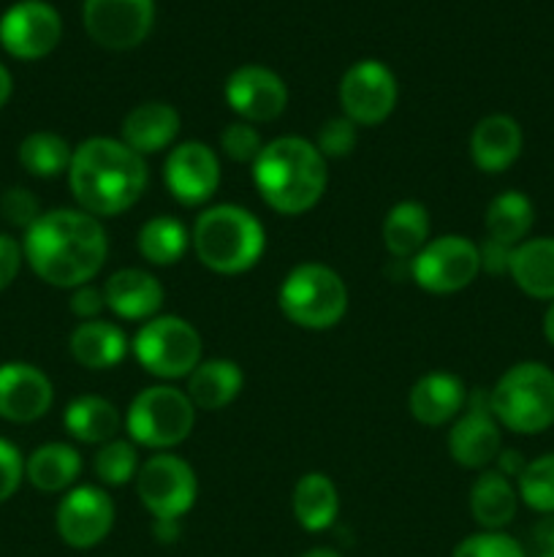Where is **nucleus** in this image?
<instances>
[{"instance_id":"obj_1","label":"nucleus","mask_w":554,"mask_h":557,"mask_svg":"<svg viewBox=\"0 0 554 557\" xmlns=\"http://www.w3.org/2000/svg\"><path fill=\"white\" fill-rule=\"evenodd\" d=\"M25 261L43 283L54 288H79L96 281L109 256V237L101 218L60 207L33 223L22 237Z\"/></svg>"},{"instance_id":"obj_2","label":"nucleus","mask_w":554,"mask_h":557,"mask_svg":"<svg viewBox=\"0 0 554 557\" xmlns=\"http://www.w3.org/2000/svg\"><path fill=\"white\" fill-rule=\"evenodd\" d=\"M150 172L139 152L123 139L90 136L74 147L68 188L79 210L96 218H114L130 210L144 196Z\"/></svg>"},{"instance_id":"obj_3","label":"nucleus","mask_w":554,"mask_h":557,"mask_svg":"<svg viewBox=\"0 0 554 557\" xmlns=\"http://www.w3.org/2000/svg\"><path fill=\"white\" fill-rule=\"evenodd\" d=\"M253 183L266 207L280 215H304L324 199L329 169L313 141L280 136L266 141L253 161Z\"/></svg>"},{"instance_id":"obj_4","label":"nucleus","mask_w":554,"mask_h":557,"mask_svg":"<svg viewBox=\"0 0 554 557\" xmlns=\"http://www.w3.org/2000/svg\"><path fill=\"white\" fill-rule=\"evenodd\" d=\"M190 248L215 275H242L264 256V223L248 207L212 205L196 218Z\"/></svg>"},{"instance_id":"obj_5","label":"nucleus","mask_w":554,"mask_h":557,"mask_svg":"<svg viewBox=\"0 0 554 557\" xmlns=\"http://www.w3.org/2000/svg\"><path fill=\"white\" fill-rule=\"evenodd\" d=\"M489 408L503 430L543 433L554 424V370L536 359L511 364L489 389Z\"/></svg>"},{"instance_id":"obj_6","label":"nucleus","mask_w":554,"mask_h":557,"mask_svg":"<svg viewBox=\"0 0 554 557\" xmlns=\"http://www.w3.org/2000/svg\"><path fill=\"white\" fill-rule=\"evenodd\" d=\"M277 305L299 330H335L348 313V286L331 267L304 261L286 275L277 292Z\"/></svg>"},{"instance_id":"obj_7","label":"nucleus","mask_w":554,"mask_h":557,"mask_svg":"<svg viewBox=\"0 0 554 557\" xmlns=\"http://www.w3.org/2000/svg\"><path fill=\"white\" fill-rule=\"evenodd\" d=\"M196 428V406L188 392L172 384L141 389L125 413V430L136 446L152 451H172L185 444Z\"/></svg>"},{"instance_id":"obj_8","label":"nucleus","mask_w":554,"mask_h":557,"mask_svg":"<svg viewBox=\"0 0 554 557\" xmlns=\"http://www.w3.org/2000/svg\"><path fill=\"white\" fill-rule=\"evenodd\" d=\"M136 362L161 381L188 379L201 362L204 343L199 330L182 315H155L144 321L130 341Z\"/></svg>"},{"instance_id":"obj_9","label":"nucleus","mask_w":554,"mask_h":557,"mask_svg":"<svg viewBox=\"0 0 554 557\" xmlns=\"http://www.w3.org/2000/svg\"><path fill=\"white\" fill-rule=\"evenodd\" d=\"M136 495L155 520H182L199 498V479L188 460L155 451L136 473Z\"/></svg>"},{"instance_id":"obj_10","label":"nucleus","mask_w":554,"mask_h":557,"mask_svg":"<svg viewBox=\"0 0 554 557\" xmlns=\"http://www.w3.org/2000/svg\"><path fill=\"white\" fill-rule=\"evenodd\" d=\"M481 275L478 243L462 234L435 237L411 259V277L427 294H456Z\"/></svg>"},{"instance_id":"obj_11","label":"nucleus","mask_w":554,"mask_h":557,"mask_svg":"<svg viewBox=\"0 0 554 557\" xmlns=\"http://www.w3.org/2000/svg\"><path fill=\"white\" fill-rule=\"evenodd\" d=\"M340 107L351 123L358 128H373L386 123L396 109L400 87L394 71L380 60H358L340 79Z\"/></svg>"},{"instance_id":"obj_12","label":"nucleus","mask_w":554,"mask_h":557,"mask_svg":"<svg viewBox=\"0 0 554 557\" xmlns=\"http://www.w3.org/2000/svg\"><path fill=\"white\" fill-rule=\"evenodd\" d=\"M81 20L98 47L128 52L152 33L155 0H85Z\"/></svg>"},{"instance_id":"obj_13","label":"nucleus","mask_w":554,"mask_h":557,"mask_svg":"<svg viewBox=\"0 0 554 557\" xmlns=\"http://www.w3.org/2000/svg\"><path fill=\"white\" fill-rule=\"evenodd\" d=\"M63 20L47 0H20L0 16V47L16 60H41L58 49Z\"/></svg>"},{"instance_id":"obj_14","label":"nucleus","mask_w":554,"mask_h":557,"mask_svg":"<svg viewBox=\"0 0 554 557\" xmlns=\"http://www.w3.org/2000/svg\"><path fill=\"white\" fill-rule=\"evenodd\" d=\"M449 455L467 471H487L503 451V428L489 408V392L467 397V406L454 419L449 433Z\"/></svg>"},{"instance_id":"obj_15","label":"nucleus","mask_w":554,"mask_h":557,"mask_svg":"<svg viewBox=\"0 0 554 557\" xmlns=\"http://www.w3.org/2000/svg\"><path fill=\"white\" fill-rule=\"evenodd\" d=\"M54 528L71 549L98 547L114 528L112 495L96 484L71 487L54 511Z\"/></svg>"},{"instance_id":"obj_16","label":"nucleus","mask_w":554,"mask_h":557,"mask_svg":"<svg viewBox=\"0 0 554 557\" xmlns=\"http://www.w3.org/2000/svg\"><path fill=\"white\" fill-rule=\"evenodd\" d=\"M163 183L182 207H201L221 188V158L206 141H179L163 161Z\"/></svg>"},{"instance_id":"obj_17","label":"nucleus","mask_w":554,"mask_h":557,"mask_svg":"<svg viewBox=\"0 0 554 557\" xmlns=\"http://www.w3.org/2000/svg\"><path fill=\"white\" fill-rule=\"evenodd\" d=\"M223 96L228 109L250 125L275 123L288 107V87L282 76L259 63L234 69L223 85Z\"/></svg>"},{"instance_id":"obj_18","label":"nucleus","mask_w":554,"mask_h":557,"mask_svg":"<svg viewBox=\"0 0 554 557\" xmlns=\"http://www.w3.org/2000/svg\"><path fill=\"white\" fill-rule=\"evenodd\" d=\"M54 403V386L41 368L30 362L0 364V419L11 424L38 422Z\"/></svg>"},{"instance_id":"obj_19","label":"nucleus","mask_w":554,"mask_h":557,"mask_svg":"<svg viewBox=\"0 0 554 557\" xmlns=\"http://www.w3.org/2000/svg\"><path fill=\"white\" fill-rule=\"evenodd\" d=\"M103 297H106V308L117 319L150 321L161 313L166 292L152 272L139 270V267H125V270L109 275V281L103 283Z\"/></svg>"},{"instance_id":"obj_20","label":"nucleus","mask_w":554,"mask_h":557,"mask_svg":"<svg viewBox=\"0 0 554 557\" xmlns=\"http://www.w3.org/2000/svg\"><path fill=\"white\" fill-rule=\"evenodd\" d=\"M467 406V386L462 384L459 375L435 373L421 375L407 392V411L424 428H443V424L454 422Z\"/></svg>"},{"instance_id":"obj_21","label":"nucleus","mask_w":554,"mask_h":557,"mask_svg":"<svg viewBox=\"0 0 554 557\" xmlns=\"http://www.w3.org/2000/svg\"><path fill=\"white\" fill-rule=\"evenodd\" d=\"M521 147L525 134L511 114H487L470 134V158L483 174H500L514 166Z\"/></svg>"},{"instance_id":"obj_22","label":"nucleus","mask_w":554,"mask_h":557,"mask_svg":"<svg viewBox=\"0 0 554 557\" xmlns=\"http://www.w3.org/2000/svg\"><path fill=\"white\" fill-rule=\"evenodd\" d=\"M179 128H182V117L177 109L166 101H147L130 109L123 117V128H119V139L130 147L134 152L144 156H155L172 147L177 141Z\"/></svg>"},{"instance_id":"obj_23","label":"nucleus","mask_w":554,"mask_h":557,"mask_svg":"<svg viewBox=\"0 0 554 557\" xmlns=\"http://www.w3.org/2000/svg\"><path fill=\"white\" fill-rule=\"evenodd\" d=\"M68 351L87 370H112L128 357L130 341L114 321H79L68 337Z\"/></svg>"},{"instance_id":"obj_24","label":"nucleus","mask_w":554,"mask_h":557,"mask_svg":"<svg viewBox=\"0 0 554 557\" xmlns=\"http://www.w3.org/2000/svg\"><path fill=\"white\" fill-rule=\"evenodd\" d=\"M185 381H188L185 392L196 411H223L244 389L242 368L231 359H201L199 368Z\"/></svg>"},{"instance_id":"obj_25","label":"nucleus","mask_w":554,"mask_h":557,"mask_svg":"<svg viewBox=\"0 0 554 557\" xmlns=\"http://www.w3.org/2000/svg\"><path fill=\"white\" fill-rule=\"evenodd\" d=\"M508 277L527 297L554 302V237H527L516 245Z\"/></svg>"},{"instance_id":"obj_26","label":"nucleus","mask_w":554,"mask_h":557,"mask_svg":"<svg viewBox=\"0 0 554 557\" xmlns=\"http://www.w3.org/2000/svg\"><path fill=\"white\" fill-rule=\"evenodd\" d=\"M519 511V493L508 476L494 468L478 473L470 487V515L481 531H503Z\"/></svg>"},{"instance_id":"obj_27","label":"nucleus","mask_w":554,"mask_h":557,"mask_svg":"<svg viewBox=\"0 0 554 557\" xmlns=\"http://www.w3.org/2000/svg\"><path fill=\"white\" fill-rule=\"evenodd\" d=\"M293 520L307 533L329 531L340 515V493L326 473L310 471L293 484L291 493Z\"/></svg>"},{"instance_id":"obj_28","label":"nucleus","mask_w":554,"mask_h":557,"mask_svg":"<svg viewBox=\"0 0 554 557\" xmlns=\"http://www.w3.org/2000/svg\"><path fill=\"white\" fill-rule=\"evenodd\" d=\"M63 424L71 438L79 444L103 446L117 438L119 428H123V413L106 397L81 395L65 406Z\"/></svg>"},{"instance_id":"obj_29","label":"nucleus","mask_w":554,"mask_h":557,"mask_svg":"<svg viewBox=\"0 0 554 557\" xmlns=\"http://www.w3.org/2000/svg\"><path fill=\"white\" fill-rule=\"evenodd\" d=\"M81 473V455L76 446L60 444H43L30 451L25 460V479L41 493H68L76 484Z\"/></svg>"},{"instance_id":"obj_30","label":"nucleus","mask_w":554,"mask_h":557,"mask_svg":"<svg viewBox=\"0 0 554 557\" xmlns=\"http://www.w3.org/2000/svg\"><path fill=\"white\" fill-rule=\"evenodd\" d=\"M429 232H432V221H429V210L421 201H400V205L391 207L383 218V228H380V237H383L386 250H389L394 259L411 261L424 245L429 243Z\"/></svg>"},{"instance_id":"obj_31","label":"nucleus","mask_w":554,"mask_h":557,"mask_svg":"<svg viewBox=\"0 0 554 557\" xmlns=\"http://www.w3.org/2000/svg\"><path fill=\"white\" fill-rule=\"evenodd\" d=\"M532 223H536V207H532L530 196H525L521 190H503L500 196H494L483 215L487 237L508 245V248H516L530 237Z\"/></svg>"},{"instance_id":"obj_32","label":"nucleus","mask_w":554,"mask_h":557,"mask_svg":"<svg viewBox=\"0 0 554 557\" xmlns=\"http://www.w3.org/2000/svg\"><path fill=\"white\" fill-rule=\"evenodd\" d=\"M136 248L139 256L152 267H172L188 253L190 234L182 221L172 215H155L141 223L136 234Z\"/></svg>"},{"instance_id":"obj_33","label":"nucleus","mask_w":554,"mask_h":557,"mask_svg":"<svg viewBox=\"0 0 554 557\" xmlns=\"http://www.w3.org/2000/svg\"><path fill=\"white\" fill-rule=\"evenodd\" d=\"M16 158L30 177L54 180L60 174H68L74 147L54 131H33L22 139Z\"/></svg>"},{"instance_id":"obj_34","label":"nucleus","mask_w":554,"mask_h":557,"mask_svg":"<svg viewBox=\"0 0 554 557\" xmlns=\"http://www.w3.org/2000/svg\"><path fill=\"white\" fill-rule=\"evenodd\" d=\"M139 468V449H136V444L130 438L109 441L92 457V471H96V479L103 487H123V484L136 482Z\"/></svg>"},{"instance_id":"obj_35","label":"nucleus","mask_w":554,"mask_h":557,"mask_svg":"<svg viewBox=\"0 0 554 557\" xmlns=\"http://www.w3.org/2000/svg\"><path fill=\"white\" fill-rule=\"evenodd\" d=\"M516 493L527 509L543 517L554 515V451L527 462L516 479Z\"/></svg>"},{"instance_id":"obj_36","label":"nucleus","mask_w":554,"mask_h":557,"mask_svg":"<svg viewBox=\"0 0 554 557\" xmlns=\"http://www.w3.org/2000/svg\"><path fill=\"white\" fill-rule=\"evenodd\" d=\"M313 145L318 147V152L326 158V161L348 158L358 145V125L351 123L345 114L326 120V123L318 128V136H315Z\"/></svg>"},{"instance_id":"obj_37","label":"nucleus","mask_w":554,"mask_h":557,"mask_svg":"<svg viewBox=\"0 0 554 557\" xmlns=\"http://www.w3.org/2000/svg\"><path fill=\"white\" fill-rule=\"evenodd\" d=\"M451 557H527L525 547L503 531H481L462 539Z\"/></svg>"},{"instance_id":"obj_38","label":"nucleus","mask_w":554,"mask_h":557,"mask_svg":"<svg viewBox=\"0 0 554 557\" xmlns=\"http://www.w3.org/2000/svg\"><path fill=\"white\" fill-rule=\"evenodd\" d=\"M221 150L228 161L250 163V166H253L259 152L264 150V139H261V134L255 131V125L237 120V123H228L226 128L221 131Z\"/></svg>"},{"instance_id":"obj_39","label":"nucleus","mask_w":554,"mask_h":557,"mask_svg":"<svg viewBox=\"0 0 554 557\" xmlns=\"http://www.w3.org/2000/svg\"><path fill=\"white\" fill-rule=\"evenodd\" d=\"M0 212H3V218L11 226L22 228V232H27V228L43 215L41 201L33 196V190L20 188V185H16V188H9L0 196Z\"/></svg>"},{"instance_id":"obj_40","label":"nucleus","mask_w":554,"mask_h":557,"mask_svg":"<svg viewBox=\"0 0 554 557\" xmlns=\"http://www.w3.org/2000/svg\"><path fill=\"white\" fill-rule=\"evenodd\" d=\"M25 482V457L11 441L0 438V504L11 500Z\"/></svg>"},{"instance_id":"obj_41","label":"nucleus","mask_w":554,"mask_h":557,"mask_svg":"<svg viewBox=\"0 0 554 557\" xmlns=\"http://www.w3.org/2000/svg\"><path fill=\"white\" fill-rule=\"evenodd\" d=\"M106 310V297H103V288L92 286H79L71 292V313L79 321H96L101 319V313Z\"/></svg>"},{"instance_id":"obj_42","label":"nucleus","mask_w":554,"mask_h":557,"mask_svg":"<svg viewBox=\"0 0 554 557\" xmlns=\"http://www.w3.org/2000/svg\"><path fill=\"white\" fill-rule=\"evenodd\" d=\"M22 264H25V250H22L20 239L11 234H0V292H5L16 281Z\"/></svg>"},{"instance_id":"obj_43","label":"nucleus","mask_w":554,"mask_h":557,"mask_svg":"<svg viewBox=\"0 0 554 557\" xmlns=\"http://www.w3.org/2000/svg\"><path fill=\"white\" fill-rule=\"evenodd\" d=\"M478 253H481V272H489V275H508L514 248H508V245L503 243H494V239L487 237L478 245Z\"/></svg>"},{"instance_id":"obj_44","label":"nucleus","mask_w":554,"mask_h":557,"mask_svg":"<svg viewBox=\"0 0 554 557\" xmlns=\"http://www.w3.org/2000/svg\"><path fill=\"white\" fill-rule=\"evenodd\" d=\"M532 542L541 549V555L554 553V515H546L536 528H532Z\"/></svg>"},{"instance_id":"obj_45","label":"nucleus","mask_w":554,"mask_h":557,"mask_svg":"<svg viewBox=\"0 0 554 557\" xmlns=\"http://www.w3.org/2000/svg\"><path fill=\"white\" fill-rule=\"evenodd\" d=\"M155 539L161 544H174L179 539V520H155Z\"/></svg>"},{"instance_id":"obj_46","label":"nucleus","mask_w":554,"mask_h":557,"mask_svg":"<svg viewBox=\"0 0 554 557\" xmlns=\"http://www.w3.org/2000/svg\"><path fill=\"white\" fill-rule=\"evenodd\" d=\"M11 92H14V79H11V71L0 63V109L11 101Z\"/></svg>"},{"instance_id":"obj_47","label":"nucleus","mask_w":554,"mask_h":557,"mask_svg":"<svg viewBox=\"0 0 554 557\" xmlns=\"http://www.w3.org/2000/svg\"><path fill=\"white\" fill-rule=\"evenodd\" d=\"M543 337L549 341V346H554V302H549L546 313H543Z\"/></svg>"},{"instance_id":"obj_48","label":"nucleus","mask_w":554,"mask_h":557,"mask_svg":"<svg viewBox=\"0 0 554 557\" xmlns=\"http://www.w3.org/2000/svg\"><path fill=\"white\" fill-rule=\"evenodd\" d=\"M299 557H342L337 549H329V547H313L307 549V553H302Z\"/></svg>"},{"instance_id":"obj_49","label":"nucleus","mask_w":554,"mask_h":557,"mask_svg":"<svg viewBox=\"0 0 554 557\" xmlns=\"http://www.w3.org/2000/svg\"><path fill=\"white\" fill-rule=\"evenodd\" d=\"M538 557H554V553L552 555H538Z\"/></svg>"}]
</instances>
